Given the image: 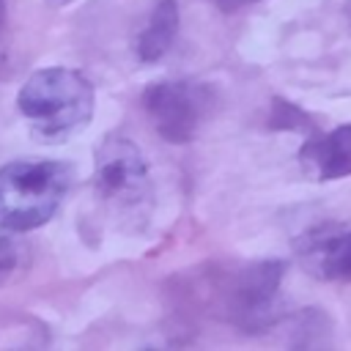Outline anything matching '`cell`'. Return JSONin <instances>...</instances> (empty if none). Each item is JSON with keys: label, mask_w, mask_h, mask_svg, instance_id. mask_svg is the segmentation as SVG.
Segmentation results:
<instances>
[{"label": "cell", "mask_w": 351, "mask_h": 351, "mask_svg": "<svg viewBox=\"0 0 351 351\" xmlns=\"http://www.w3.org/2000/svg\"><path fill=\"white\" fill-rule=\"evenodd\" d=\"M93 85L74 69L52 66L30 74L16 107L41 143H66L93 118Z\"/></svg>", "instance_id": "1"}, {"label": "cell", "mask_w": 351, "mask_h": 351, "mask_svg": "<svg viewBox=\"0 0 351 351\" xmlns=\"http://www.w3.org/2000/svg\"><path fill=\"white\" fill-rule=\"evenodd\" d=\"M71 186L66 162H11L0 167V222L25 233L55 217Z\"/></svg>", "instance_id": "2"}, {"label": "cell", "mask_w": 351, "mask_h": 351, "mask_svg": "<svg viewBox=\"0 0 351 351\" xmlns=\"http://www.w3.org/2000/svg\"><path fill=\"white\" fill-rule=\"evenodd\" d=\"M96 197L118 214H140L151 200V176L140 148L121 137L110 134L96 148L93 170Z\"/></svg>", "instance_id": "3"}, {"label": "cell", "mask_w": 351, "mask_h": 351, "mask_svg": "<svg viewBox=\"0 0 351 351\" xmlns=\"http://www.w3.org/2000/svg\"><path fill=\"white\" fill-rule=\"evenodd\" d=\"M217 104V96L208 85L192 82V80H162L145 88L143 107L167 143H189L195 140L203 121L211 115Z\"/></svg>", "instance_id": "4"}, {"label": "cell", "mask_w": 351, "mask_h": 351, "mask_svg": "<svg viewBox=\"0 0 351 351\" xmlns=\"http://www.w3.org/2000/svg\"><path fill=\"white\" fill-rule=\"evenodd\" d=\"M285 266L280 261H255L233 282L228 313L241 329H266L274 321V302Z\"/></svg>", "instance_id": "5"}, {"label": "cell", "mask_w": 351, "mask_h": 351, "mask_svg": "<svg viewBox=\"0 0 351 351\" xmlns=\"http://www.w3.org/2000/svg\"><path fill=\"white\" fill-rule=\"evenodd\" d=\"M299 159L318 181L351 176V123H340L326 134H310L299 151Z\"/></svg>", "instance_id": "6"}, {"label": "cell", "mask_w": 351, "mask_h": 351, "mask_svg": "<svg viewBox=\"0 0 351 351\" xmlns=\"http://www.w3.org/2000/svg\"><path fill=\"white\" fill-rule=\"evenodd\" d=\"M302 255L318 277L351 282V230H318L304 241Z\"/></svg>", "instance_id": "7"}, {"label": "cell", "mask_w": 351, "mask_h": 351, "mask_svg": "<svg viewBox=\"0 0 351 351\" xmlns=\"http://www.w3.org/2000/svg\"><path fill=\"white\" fill-rule=\"evenodd\" d=\"M176 33H178V3L176 0H159L148 25L137 36V44H134L137 58L143 63L162 60L167 55V49L173 47Z\"/></svg>", "instance_id": "8"}, {"label": "cell", "mask_w": 351, "mask_h": 351, "mask_svg": "<svg viewBox=\"0 0 351 351\" xmlns=\"http://www.w3.org/2000/svg\"><path fill=\"white\" fill-rule=\"evenodd\" d=\"M269 129H274V132H302V134H318V129H315V123H313V118L302 110V107H296V104H291V101H285V99H280V96H274L271 99V115H269Z\"/></svg>", "instance_id": "9"}, {"label": "cell", "mask_w": 351, "mask_h": 351, "mask_svg": "<svg viewBox=\"0 0 351 351\" xmlns=\"http://www.w3.org/2000/svg\"><path fill=\"white\" fill-rule=\"evenodd\" d=\"M16 233L19 230L0 222V285H5L16 274V269L25 263V247L16 239Z\"/></svg>", "instance_id": "10"}, {"label": "cell", "mask_w": 351, "mask_h": 351, "mask_svg": "<svg viewBox=\"0 0 351 351\" xmlns=\"http://www.w3.org/2000/svg\"><path fill=\"white\" fill-rule=\"evenodd\" d=\"M219 11H225V14H233V11H239L241 5H250V3H258V0H211Z\"/></svg>", "instance_id": "11"}, {"label": "cell", "mask_w": 351, "mask_h": 351, "mask_svg": "<svg viewBox=\"0 0 351 351\" xmlns=\"http://www.w3.org/2000/svg\"><path fill=\"white\" fill-rule=\"evenodd\" d=\"M5 25V0H0V30Z\"/></svg>", "instance_id": "12"}, {"label": "cell", "mask_w": 351, "mask_h": 351, "mask_svg": "<svg viewBox=\"0 0 351 351\" xmlns=\"http://www.w3.org/2000/svg\"><path fill=\"white\" fill-rule=\"evenodd\" d=\"M52 3H69V0H52Z\"/></svg>", "instance_id": "13"}]
</instances>
